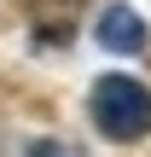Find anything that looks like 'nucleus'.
I'll use <instances>...</instances> for the list:
<instances>
[{"mask_svg":"<svg viewBox=\"0 0 151 157\" xmlns=\"http://www.w3.org/2000/svg\"><path fill=\"white\" fill-rule=\"evenodd\" d=\"M23 157H76V151H70L64 140H35V146H29Z\"/></svg>","mask_w":151,"mask_h":157,"instance_id":"nucleus-3","label":"nucleus"},{"mask_svg":"<svg viewBox=\"0 0 151 157\" xmlns=\"http://www.w3.org/2000/svg\"><path fill=\"white\" fill-rule=\"evenodd\" d=\"M93 35H99V47H105V52H116V58H140V52L151 47V29H145V17H140L134 6H122V0H111V6L99 12Z\"/></svg>","mask_w":151,"mask_h":157,"instance_id":"nucleus-2","label":"nucleus"},{"mask_svg":"<svg viewBox=\"0 0 151 157\" xmlns=\"http://www.w3.org/2000/svg\"><path fill=\"white\" fill-rule=\"evenodd\" d=\"M87 117H93V128H99L105 140L140 146V140L151 134V87L140 82V76L111 70V76H99V82L87 87Z\"/></svg>","mask_w":151,"mask_h":157,"instance_id":"nucleus-1","label":"nucleus"}]
</instances>
